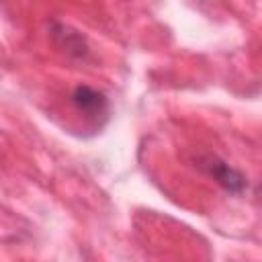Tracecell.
Instances as JSON below:
<instances>
[{
	"label": "cell",
	"mask_w": 262,
	"mask_h": 262,
	"mask_svg": "<svg viewBox=\"0 0 262 262\" xmlns=\"http://www.w3.org/2000/svg\"><path fill=\"white\" fill-rule=\"evenodd\" d=\"M199 166H201L219 186H223L227 192L237 194V192H242V190L246 188V178H244V174H242L239 170L231 168L227 162L219 160L217 156H211V154L205 156V158L199 162Z\"/></svg>",
	"instance_id": "cell-1"
},
{
	"label": "cell",
	"mask_w": 262,
	"mask_h": 262,
	"mask_svg": "<svg viewBox=\"0 0 262 262\" xmlns=\"http://www.w3.org/2000/svg\"><path fill=\"white\" fill-rule=\"evenodd\" d=\"M72 102H74L76 111L82 113L86 119L98 121L100 117H106V113H108V100H106V96L100 90H96L92 86H86V84H80V86L74 88Z\"/></svg>",
	"instance_id": "cell-2"
},
{
	"label": "cell",
	"mask_w": 262,
	"mask_h": 262,
	"mask_svg": "<svg viewBox=\"0 0 262 262\" xmlns=\"http://www.w3.org/2000/svg\"><path fill=\"white\" fill-rule=\"evenodd\" d=\"M51 35L55 37L57 45H59L66 53H70V55H74V57H82V59L88 55L86 39H84L78 31L70 29L68 25H63V23H53V25H51Z\"/></svg>",
	"instance_id": "cell-3"
},
{
	"label": "cell",
	"mask_w": 262,
	"mask_h": 262,
	"mask_svg": "<svg viewBox=\"0 0 262 262\" xmlns=\"http://www.w3.org/2000/svg\"><path fill=\"white\" fill-rule=\"evenodd\" d=\"M258 199H260V203H262V186L258 188Z\"/></svg>",
	"instance_id": "cell-4"
}]
</instances>
